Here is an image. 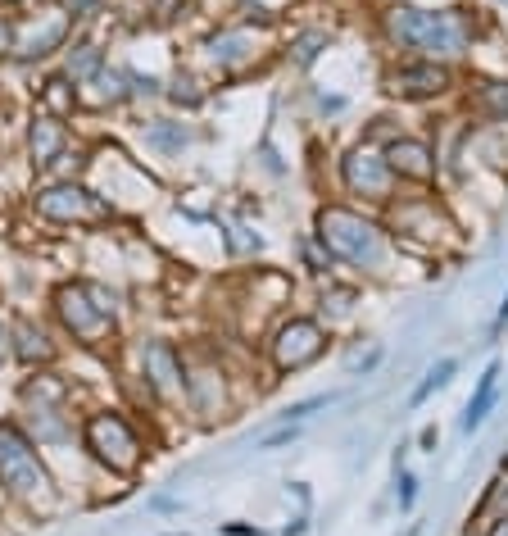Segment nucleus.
Here are the masks:
<instances>
[{
	"instance_id": "nucleus-1",
	"label": "nucleus",
	"mask_w": 508,
	"mask_h": 536,
	"mask_svg": "<svg viewBox=\"0 0 508 536\" xmlns=\"http://www.w3.org/2000/svg\"><path fill=\"white\" fill-rule=\"evenodd\" d=\"M381 28L395 46L418 50L422 60L454 64L472 50L477 23L468 10H422V5H391L381 14Z\"/></svg>"
},
{
	"instance_id": "nucleus-2",
	"label": "nucleus",
	"mask_w": 508,
	"mask_h": 536,
	"mask_svg": "<svg viewBox=\"0 0 508 536\" xmlns=\"http://www.w3.org/2000/svg\"><path fill=\"white\" fill-rule=\"evenodd\" d=\"M318 241L332 259L354 268H381V259H386V228L345 205L318 209Z\"/></svg>"
},
{
	"instance_id": "nucleus-3",
	"label": "nucleus",
	"mask_w": 508,
	"mask_h": 536,
	"mask_svg": "<svg viewBox=\"0 0 508 536\" xmlns=\"http://www.w3.org/2000/svg\"><path fill=\"white\" fill-rule=\"evenodd\" d=\"M0 482H5L14 496H28V500L50 496V477H46V468H41L37 450H32V441L10 423H0Z\"/></svg>"
},
{
	"instance_id": "nucleus-4",
	"label": "nucleus",
	"mask_w": 508,
	"mask_h": 536,
	"mask_svg": "<svg viewBox=\"0 0 508 536\" xmlns=\"http://www.w3.org/2000/svg\"><path fill=\"white\" fill-rule=\"evenodd\" d=\"M341 182L350 196L368 200V205H391V191L400 178H395L391 164H386V150L363 141V146H354L350 155L341 159Z\"/></svg>"
},
{
	"instance_id": "nucleus-5",
	"label": "nucleus",
	"mask_w": 508,
	"mask_h": 536,
	"mask_svg": "<svg viewBox=\"0 0 508 536\" xmlns=\"http://www.w3.org/2000/svg\"><path fill=\"white\" fill-rule=\"evenodd\" d=\"M273 368L277 373H300L327 355V332L318 318H286L273 337Z\"/></svg>"
},
{
	"instance_id": "nucleus-6",
	"label": "nucleus",
	"mask_w": 508,
	"mask_h": 536,
	"mask_svg": "<svg viewBox=\"0 0 508 536\" xmlns=\"http://www.w3.org/2000/svg\"><path fill=\"white\" fill-rule=\"evenodd\" d=\"M87 446L100 464H109L114 473H137L141 468V441L127 427L123 414H96L87 423Z\"/></svg>"
},
{
	"instance_id": "nucleus-7",
	"label": "nucleus",
	"mask_w": 508,
	"mask_h": 536,
	"mask_svg": "<svg viewBox=\"0 0 508 536\" xmlns=\"http://www.w3.org/2000/svg\"><path fill=\"white\" fill-rule=\"evenodd\" d=\"M55 309L59 318H64V328L73 332V337L82 341H105L109 328H114V314H105V309L91 300L87 282H69V287L55 291Z\"/></svg>"
},
{
	"instance_id": "nucleus-8",
	"label": "nucleus",
	"mask_w": 508,
	"mask_h": 536,
	"mask_svg": "<svg viewBox=\"0 0 508 536\" xmlns=\"http://www.w3.org/2000/svg\"><path fill=\"white\" fill-rule=\"evenodd\" d=\"M37 214L55 223H100L109 219V205L78 182H59V187L37 191Z\"/></svg>"
},
{
	"instance_id": "nucleus-9",
	"label": "nucleus",
	"mask_w": 508,
	"mask_h": 536,
	"mask_svg": "<svg viewBox=\"0 0 508 536\" xmlns=\"http://www.w3.org/2000/svg\"><path fill=\"white\" fill-rule=\"evenodd\" d=\"M454 87V73L450 64H436V60H413V64H395L386 73V91L395 100H436Z\"/></svg>"
},
{
	"instance_id": "nucleus-10",
	"label": "nucleus",
	"mask_w": 508,
	"mask_h": 536,
	"mask_svg": "<svg viewBox=\"0 0 508 536\" xmlns=\"http://www.w3.org/2000/svg\"><path fill=\"white\" fill-rule=\"evenodd\" d=\"M386 150V164H391V173L400 182H418V187H427V182H436V150L427 146V141L418 137H395Z\"/></svg>"
},
{
	"instance_id": "nucleus-11",
	"label": "nucleus",
	"mask_w": 508,
	"mask_h": 536,
	"mask_svg": "<svg viewBox=\"0 0 508 536\" xmlns=\"http://www.w3.org/2000/svg\"><path fill=\"white\" fill-rule=\"evenodd\" d=\"M141 364H146V378L159 396H182V355L168 341H146Z\"/></svg>"
},
{
	"instance_id": "nucleus-12",
	"label": "nucleus",
	"mask_w": 508,
	"mask_h": 536,
	"mask_svg": "<svg viewBox=\"0 0 508 536\" xmlns=\"http://www.w3.org/2000/svg\"><path fill=\"white\" fill-rule=\"evenodd\" d=\"M28 150H32V164H55V159L64 155V128H59V119H50V114L32 119Z\"/></svg>"
},
{
	"instance_id": "nucleus-13",
	"label": "nucleus",
	"mask_w": 508,
	"mask_h": 536,
	"mask_svg": "<svg viewBox=\"0 0 508 536\" xmlns=\"http://www.w3.org/2000/svg\"><path fill=\"white\" fill-rule=\"evenodd\" d=\"M495 382H499V364H490L486 373H481L477 391H472L468 409H463V432H477V427L486 423V414L495 409Z\"/></svg>"
},
{
	"instance_id": "nucleus-14",
	"label": "nucleus",
	"mask_w": 508,
	"mask_h": 536,
	"mask_svg": "<svg viewBox=\"0 0 508 536\" xmlns=\"http://www.w3.org/2000/svg\"><path fill=\"white\" fill-rule=\"evenodd\" d=\"M14 355H19L23 364H46V359L55 355V346H50V337L41 328H32V323H14Z\"/></svg>"
},
{
	"instance_id": "nucleus-15",
	"label": "nucleus",
	"mask_w": 508,
	"mask_h": 536,
	"mask_svg": "<svg viewBox=\"0 0 508 536\" xmlns=\"http://www.w3.org/2000/svg\"><path fill=\"white\" fill-rule=\"evenodd\" d=\"M254 55V37L250 32H223V37H214L209 41V60L214 64H241V60H250Z\"/></svg>"
},
{
	"instance_id": "nucleus-16",
	"label": "nucleus",
	"mask_w": 508,
	"mask_h": 536,
	"mask_svg": "<svg viewBox=\"0 0 508 536\" xmlns=\"http://www.w3.org/2000/svg\"><path fill=\"white\" fill-rule=\"evenodd\" d=\"M218 378H223V373H214V368H205V373H196V378H191V400H196V409H200V414H209V418L227 405L223 382H218Z\"/></svg>"
},
{
	"instance_id": "nucleus-17",
	"label": "nucleus",
	"mask_w": 508,
	"mask_h": 536,
	"mask_svg": "<svg viewBox=\"0 0 508 536\" xmlns=\"http://www.w3.org/2000/svg\"><path fill=\"white\" fill-rule=\"evenodd\" d=\"M41 105H46L50 119H69L73 105H78V91H73L69 78H50L46 87H41Z\"/></svg>"
},
{
	"instance_id": "nucleus-18",
	"label": "nucleus",
	"mask_w": 508,
	"mask_h": 536,
	"mask_svg": "<svg viewBox=\"0 0 508 536\" xmlns=\"http://www.w3.org/2000/svg\"><path fill=\"white\" fill-rule=\"evenodd\" d=\"M477 110L486 114L490 123H508V78H499V82H481V91H477Z\"/></svg>"
},
{
	"instance_id": "nucleus-19",
	"label": "nucleus",
	"mask_w": 508,
	"mask_h": 536,
	"mask_svg": "<svg viewBox=\"0 0 508 536\" xmlns=\"http://www.w3.org/2000/svg\"><path fill=\"white\" fill-rule=\"evenodd\" d=\"M64 37H69V14H55V19H50L46 28H41L37 37L23 46V55H28V60H41V55H50V50H55Z\"/></svg>"
},
{
	"instance_id": "nucleus-20",
	"label": "nucleus",
	"mask_w": 508,
	"mask_h": 536,
	"mask_svg": "<svg viewBox=\"0 0 508 536\" xmlns=\"http://www.w3.org/2000/svg\"><path fill=\"white\" fill-rule=\"evenodd\" d=\"M459 373V359H440V364H431L427 368V378H422V387L413 391V405H422V400L431 396V391H440V387H450V378Z\"/></svg>"
},
{
	"instance_id": "nucleus-21",
	"label": "nucleus",
	"mask_w": 508,
	"mask_h": 536,
	"mask_svg": "<svg viewBox=\"0 0 508 536\" xmlns=\"http://www.w3.org/2000/svg\"><path fill=\"white\" fill-rule=\"evenodd\" d=\"M100 73V50L96 46H78L69 55V82H82V78H96Z\"/></svg>"
},
{
	"instance_id": "nucleus-22",
	"label": "nucleus",
	"mask_w": 508,
	"mask_h": 536,
	"mask_svg": "<svg viewBox=\"0 0 508 536\" xmlns=\"http://www.w3.org/2000/svg\"><path fill=\"white\" fill-rule=\"evenodd\" d=\"M508 514V477H495L481 500V518H504Z\"/></svg>"
},
{
	"instance_id": "nucleus-23",
	"label": "nucleus",
	"mask_w": 508,
	"mask_h": 536,
	"mask_svg": "<svg viewBox=\"0 0 508 536\" xmlns=\"http://www.w3.org/2000/svg\"><path fill=\"white\" fill-rule=\"evenodd\" d=\"M168 96H173L177 105H186V110H196L200 100H205V91H200V82L191 78V73H177V82L168 87Z\"/></svg>"
},
{
	"instance_id": "nucleus-24",
	"label": "nucleus",
	"mask_w": 508,
	"mask_h": 536,
	"mask_svg": "<svg viewBox=\"0 0 508 536\" xmlns=\"http://www.w3.org/2000/svg\"><path fill=\"white\" fill-rule=\"evenodd\" d=\"M96 100H100V105H105V100H109V105H114V100H123L127 96V91H123V73H114V69H100L96 73Z\"/></svg>"
},
{
	"instance_id": "nucleus-25",
	"label": "nucleus",
	"mask_w": 508,
	"mask_h": 536,
	"mask_svg": "<svg viewBox=\"0 0 508 536\" xmlns=\"http://www.w3.org/2000/svg\"><path fill=\"white\" fill-rule=\"evenodd\" d=\"M327 41H332L327 32H304V37L291 46L295 50V64H313V60H318V50H323Z\"/></svg>"
},
{
	"instance_id": "nucleus-26",
	"label": "nucleus",
	"mask_w": 508,
	"mask_h": 536,
	"mask_svg": "<svg viewBox=\"0 0 508 536\" xmlns=\"http://www.w3.org/2000/svg\"><path fill=\"white\" fill-rule=\"evenodd\" d=\"M150 141L164 146V150H182L186 146V128L182 123H155V128H150Z\"/></svg>"
},
{
	"instance_id": "nucleus-27",
	"label": "nucleus",
	"mask_w": 508,
	"mask_h": 536,
	"mask_svg": "<svg viewBox=\"0 0 508 536\" xmlns=\"http://www.w3.org/2000/svg\"><path fill=\"white\" fill-rule=\"evenodd\" d=\"M327 405V396H313V400H300V405H291L286 409V423H304V418L313 414V409H323Z\"/></svg>"
},
{
	"instance_id": "nucleus-28",
	"label": "nucleus",
	"mask_w": 508,
	"mask_h": 536,
	"mask_svg": "<svg viewBox=\"0 0 508 536\" xmlns=\"http://www.w3.org/2000/svg\"><path fill=\"white\" fill-rule=\"evenodd\" d=\"M413 500H418V477L400 473V509H413Z\"/></svg>"
},
{
	"instance_id": "nucleus-29",
	"label": "nucleus",
	"mask_w": 508,
	"mask_h": 536,
	"mask_svg": "<svg viewBox=\"0 0 508 536\" xmlns=\"http://www.w3.org/2000/svg\"><path fill=\"white\" fill-rule=\"evenodd\" d=\"M87 291H91V300H96V305L105 309V314H114V296H109L105 287H96V282H87Z\"/></svg>"
},
{
	"instance_id": "nucleus-30",
	"label": "nucleus",
	"mask_w": 508,
	"mask_h": 536,
	"mask_svg": "<svg viewBox=\"0 0 508 536\" xmlns=\"http://www.w3.org/2000/svg\"><path fill=\"white\" fill-rule=\"evenodd\" d=\"M5 50H14V23L10 19H0V55Z\"/></svg>"
},
{
	"instance_id": "nucleus-31",
	"label": "nucleus",
	"mask_w": 508,
	"mask_h": 536,
	"mask_svg": "<svg viewBox=\"0 0 508 536\" xmlns=\"http://www.w3.org/2000/svg\"><path fill=\"white\" fill-rule=\"evenodd\" d=\"M486 536H508V514H504V518H490Z\"/></svg>"
},
{
	"instance_id": "nucleus-32",
	"label": "nucleus",
	"mask_w": 508,
	"mask_h": 536,
	"mask_svg": "<svg viewBox=\"0 0 508 536\" xmlns=\"http://www.w3.org/2000/svg\"><path fill=\"white\" fill-rule=\"evenodd\" d=\"M436 441H440L436 427H422V450H436Z\"/></svg>"
},
{
	"instance_id": "nucleus-33",
	"label": "nucleus",
	"mask_w": 508,
	"mask_h": 536,
	"mask_svg": "<svg viewBox=\"0 0 508 536\" xmlns=\"http://www.w3.org/2000/svg\"><path fill=\"white\" fill-rule=\"evenodd\" d=\"M499 323H508V296H504V305H499Z\"/></svg>"
},
{
	"instance_id": "nucleus-34",
	"label": "nucleus",
	"mask_w": 508,
	"mask_h": 536,
	"mask_svg": "<svg viewBox=\"0 0 508 536\" xmlns=\"http://www.w3.org/2000/svg\"><path fill=\"white\" fill-rule=\"evenodd\" d=\"M0 350H5V332H0Z\"/></svg>"
},
{
	"instance_id": "nucleus-35",
	"label": "nucleus",
	"mask_w": 508,
	"mask_h": 536,
	"mask_svg": "<svg viewBox=\"0 0 508 536\" xmlns=\"http://www.w3.org/2000/svg\"><path fill=\"white\" fill-rule=\"evenodd\" d=\"M499 5H508V0H499Z\"/></svg>"
},
{
	"instance_id": "nucleus-36",
	"label": "nucleus",
	"mask_w": 508,
	"mask_h": 536,
	"mask_svg": "<svg viewBox=\"0 0 508 536\" xmlns=\"http://www.w3.org/2000/svg\"><path fill=\"white\" fill-rule=\"evenodd\" d=\"M468 536H472V532H468Z\"/></svg>"
}]
</instances>
